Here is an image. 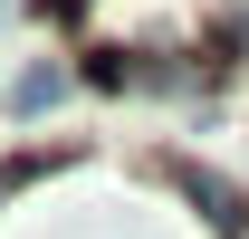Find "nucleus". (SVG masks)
Wrapping results in <instances>:
<instances>
[{
    "instance_id": "1",
    "label": "nucleus",
    "mask_w": 249,
    "mask_h": 239,
    "mask_svg": "<svg viewBox=\"0 0 249 239\" xmlns=\"http://www.w3.org/2000/svg\"><path fill=\"white\" fill-rule=\"evenodd\" d=\"M67 86H77V67H67V58H29L19 77H10V124H38L48 105H67Z\"/></svg>"
},
{
    "instance_id": "2",
    "label": "nucleus",
    "mask_w": 249,
    "mask_h": 239,
    "mask_svg": "<svg viewBox=\"0 0 249 239\" xmlns=\"http://www.w3.org/2000/svg\"><path fill=\"white\" fill-rule=\"evenodd\" d=\"M0 10H10V0H0Z\"/></svg>"
}]
</instances>
